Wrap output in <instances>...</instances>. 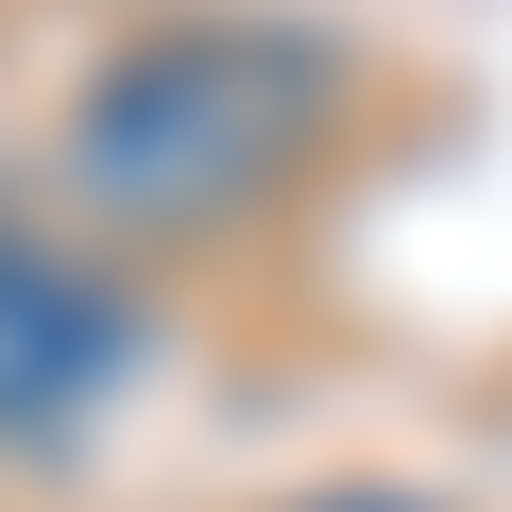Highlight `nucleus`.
Listing matches in <instances>:
<instances>
[{
  "label": "nucleus",
  "instance_id": "obj_1",
  "mask_svg": "<svg viewBox=\"0 0 512 512\" xmlns=\"http://www.w3.org/2000/svg\"><path fill=\"white\" fill-rule=\"evenodd\" d=\"M291 103H308V52L239 35V18H171V35H137V52L86 86L69 171H86L120 222H222L239 188H274Z\"/></svg>",
  "mask_w": 512,
  "mask_h": 512
},
{
  "label": "nucleus",
  "instance_id": "obj_2",
  "mask_svg": "<svg viewBox=\"0 0 512 512\" xmlns=\"http://www.w3.org/2000/svg\"><path fill=\"white\" fill-rule=\"evenodd\" d=\"M120 376H137L120 274L69 239H0V444H69Z\"/></svg>",
  "mask_w": 512,
  "mask_h": 512
},
{
  "label": "nucleus",
  "instance_id": "obj_3",
  "mask_svg": "<svg viewBox=\"0 0 512 512\" xmlns=\"http://www.w3.org/2000/svg\"><path fill=\"white\" fill-rule=\"evenodd\" d=\"M342 512H410V495H342Z\"/></svg>",
  "mask_w": 512,
  "mask_h": 512
}]
</instances>
